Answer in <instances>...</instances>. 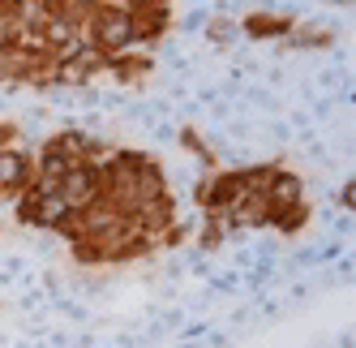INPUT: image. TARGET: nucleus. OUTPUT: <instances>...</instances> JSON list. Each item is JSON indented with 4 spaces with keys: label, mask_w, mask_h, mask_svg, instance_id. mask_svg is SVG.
I'll list each match as a JSON object with an SVG mask.
<instances>
[{
    "label": "nucleus",
    "mask_w": 356,
    "mask_h": 348,
    "mask_svg": "<svg viewBox=\"0 0 356 348\" xmlns=\"http://www.w3.org/2000/svg\"><path fill=\"white\" fill-rule=\"evenodd\" d=\"M309 219H314L309 203H292V207H279V211H270V228H275L279 237H296V232H305V228H309Z\"/></svg>",
    "instance_id": "14"
},
{
    "label": "nucleus",
    "mask_w": 356,
    "mask_h": 348,
    "mask_svg": "<svg viewBox=\"0 0 356 348\" xmlns=\"http://www.w3.org/2000/svg\"><path fill=\"white\" fill-rule=\"evenodd\" d=\"M129 31H134V47L150 52L168 31H172V0H129Z\"/></svg>",
    "instance_id": "4"
},
{
    "label": "nucleus",
    "mask_w": 356,
    "mask_h": 348,
    "mask_svg": "<svg viewBox=\"0 0 356 348\" xmlns=\"http://www.w3.org/2000/svg\"><path fill=\"white\" fill-rule=\"evenodd\" d=\"M104 245V241H99ZM155 254V241L142 237V232H129V237H120V241H108L104 245V267H124V262H142Z\"/></svg>",
    "instance_id": "11"
},
{
    "label": "nucleus",
    "mask_w": 356,
    "mask_h": 348,
    "mask_svg": "<svg viewBox=\"0 0 356 348\" xmlns=\"http://www.w3.org/2000/svg\"><path fill=\"white\" fill-rule=\"evenodd\" d=\"M288 39L296 47H330V43H335V35H330V31H292Z\"/></svg>",
    "instance_id": "19"
},
{
    "label": "nucleus",
    "mask_w": 356,
    "mask_h": 348,
    "mask_svg": "<svg viewBox=\"0 0 356 348\" xmlns=\"http://www.w3.org/2000/svg\"><path fill=\"white\" fill-rule=\"evenodd\" d=\"M236 31H245V39H288L292 31H296V17L292 13H275V9H253V13H245L241 17V26Z\"/></svg>",
    "instance_id": "8"
},
{
    "label": "nucleus",
    "mask_w": 356,
    "mask_h": 348,
    "mask_svg": "<svg viewBox=\"0 0 356 348\" xmlns=\"http://www.w3.org/2000/svg\"><path fill=\"white\" fill-rule=\"evenodd\" d=\"M232 35H236V22L232 17H211L207 22V39L211 43H232Z\"/></svg>",
    "instance_id": "18"
},
{
    "label": "nucleus",
    "mask_w": 356,
    "mask_h": 348,
    "mask_svg": "<svg viewBox=\"0 0 356 348\" xmlns=\"http://www.w3.org/2000/svg\"><path fill=\"white\" fill-rule=\"evenodd\" d=\"M245 193H249V185L241 177V168H215V172H207V177L197 181L193 203L207 211V215H227Z\"/></svg>",
    "instance_id": "3"
},
{
    "label": "nucleus",
    "mask_w": 356,
    "mask_h": 348,
    "mask_svg": "<svg viewBox=\"0 0 356 348\" xmlns=\"http://www.w3.org/2000/svg\"><path fill=\"white\" fill-rule=\"evenodd\" d=\"M56 198L65 207H90L95 198H104V168H99L95 159H82V164H73L65 177H60V189Z\"/></svg>",
    "instance_id": "5"
},
{
    "label": "nucleus",
    "mask_w": 356,
    "mask_h": 348,
    "mask_svg": "<svg viewBox=\"0 0 356 348\" xmlns=\"http://www.w3.org/2000/svg\"><path fill=\"white\" fill-rule=\"evenodd\" d=\"M129 219H134V228H138L142 237L159 241L181 215H176V198H172V193H159V198H146V203H138V207L129 211Z\"/></svg>",
    "instance_id": "7"
},
{
    "label": "nucleus",
    "mask_w": 356,
    "mask_h": 348,
    "mask_svg": "<svg viewBox=\"0 0 356 348\" xmlns=\"http://www.w3.org/2000/svg\"><path fill=\"white\" fill-rule=\"evenodd\" d=\"M262 198H266L275 211H279V207H292V203H305V177H296L292 168L279 164V168L270 172V181H266Z\"/></svg>",
    "instance_id": "10"
},
{
    "label": "nucleus",
    "mask_w": 356,
    "mask_h": 348,
    "mask_svg": "<svg viewBox=\"0 0 356 348\" xmlns=\"http://www.w3.org/2000/svg\"><path fill=\"white\" fill-rule=\"evenodd\" d=\"M142 164H146V151H134V146H112L99 164L104 168V198H112L120 211H134V185Z\"/></svg>",
    "instance_id": "1"
},
{
    "label": "nucleus",
    "mask_w": 356,
    "mask_h": 348,
    "mask_svg": "<svg viewBox=\"0 0 356 348\" xmlns=\"http://www.w3.org/2000/svg\"><path fill=\"white\" fill-rule=\"evenodd\" d=\"M35 185V155L22 146H0V193L17 198Z\"/></svg>",
    "instance_id": "6"
},
{
    "label": "nucleus",
    "mask_w": 356,
    "mask_h": 348,
    "mask_svg": "<svg viewBox=\"0 0 356 348\" xmlns=\"http://www.w3.org/2000/svg\"><path fill=\"white\" fill-rule=\"evenodd\" d=\"M0 203H5V193H0Z\"/></svg>",
    "instance_id": "24"
},
{
    "label": "nucleus",
    "mask_w": 356,
    "mask_h": 348,
    "mask_svg": "<svg viewBox=\"0 0 356 348\" xmlns=\"http://www.w3.org/2000/svg\"><path fill=\"white\" fill-rule=\"evenodd\" d=\"M17 142V125L13 120H0V146H13Z\"/></svg>",
    "instance_id": "22"
},
{
    "label": "nucleus",
    "mask_w": 356,
    "mask_h": 348,
    "mask_svg": "<svg viewBox=\"0 0 356 348\" xmlns=\"http://www.w3.org/2000/svg\"><path fill=\"white\" fill-rule=\"evenodd\" d=\"M159 193H168L163 164H159L155 155H146V164H142V172H138V185H134V207L146 203V198H159Z\"/></svg>",
    "instance_id": "13"
},
{
    "label": "nucleus",
    "mask_w": 356,
    "mask_h": 348,
    "mask_svg": "<svg viewBox=\"0 0 356 348\" xmlns=\"http://www.w3.org/2000/svg\"><path fill=\"white\" fill-rule=\"evenodd\" d=\"M69 258L78 267H104V245L95 237H82V241H69Z\"/></svg>",
    "instance_id": "16"
},
{
    "label": "nucleus",
    "mask_w": 356,
    "mask_h": 348,
    "mask_svg": "<svg viewBox=\"0 0 356 348\" xmlns=\"http://www.w3.org/2000/svg\"><path fill=\"white\" fill-rule=\"evenodd\" d=\"M335 5H352V0H335Z\"/></svg>",
    "instance_id": "23"
},
{
    "label": "nucleus",
    "mask_w": 356,
    "mask_h": 348,
    "mask_svg": "<svg viewBox=\"0 0 356 348\" xmlns=\"http://www.w3.org/2000/svg\"><path fill=\"white\" fill-rule=\"evenodd\" d=\"M108 73H112L116 82H124V86H138V82H146V73H155V56L142 52V47H134V52L112 56L108 61Z\"/></svg>",
    "instance_id": "12"
},
{
    "label": "nucleus",
    "mask_w": 356,
    "mask_h": 348,
    "mask_svg": "<svg viewBox=\"0 0 356 348\" xmlns=\"http://www.w3.org/2000/svg\"><path fill=\"white\" fill-rule=\"evenodd\" d=\"M185 237H189V228H185L181 219H176V223H172V228H168V232H163L155 245H163V250H176V245H185Z\"/></svg>",
    "instance_id": "21"
},
{
    "label": "nucleus",
    "mask_w": 356,
    "mask_h": 348,
    "mask_svg": "<svg viewBox=\"0 0 356 348\" xmlns=\"http://www.w3.org/2000/svg\"><path fill=\"white\" fill-rule=\"evenodd\" d=\"M69 65H73V69H78V73H82V78H86V82H90V78H99V73H108V56H104V52H99V47H90L86 39L78 43V52H73V56H69Z\"/></svg>",
    "instance_id": "15"
},
{
    "label": "nucleus",
    "mask_w": 356,
    "mask_h": 348,
    "mask_svg": "<svg viewBox=\"0 0 356 348\" xmlns=\"http://www.w3.org/2000/svg\"><path fill=\"white\" fill-rule=\"evenodd\" d=\"M82 39L90 47H99L108 61L120 56V52H134V31H129V13L124 9H112V5H95L90 22H86V31Z\"/></svg>",
    "instance_id": "2"
},
{
    "label": "nucleus",
    "mask_w": 356,
    "mask_h": 348,
    "mask_svg": "<svg viewBox=\"0 0 356 348\" xmlns=\"http://www.w3.org/2000/svg\"><path fill=\"white\" fill-rule=\"evenodd\" d=\"M270 211H275V207L266 203L262 193H245L241 203L223 215V223H227V232H241V228H270Z\"/></svg>",
    "instance_id": "9"
},
{
    "label": "nucleus",
    "mask_w": 356,
    "mask_h": 348,
    "mask_svg": "<svg viewBox=\"0 0 356 348\" xmlns=\"http://www.w3.org/2000/svg\"><path fill=\"white\" fill-rule=\"evenodd\" d=\"M227 237V223H223V215H207V228H202V245H207V250H215V245Z\"/></svg>",
    "instance_id": "20"
},
{
    "label": "nucleus",
    "mask_w": 356,
    "mask_h": 348,
    "mask_svg": "<svg viewBox=\"0 0 356 348\" xmlns=\"http://www.w3.org/2000/svg\"><path fill=\"white\" fill-rule=\"evenodd\" d=\"M39 203H43V193H35V189L17 193L13 198V219L26 223V228H39Z\"/></svg>",
    "instance_id": "17"
}]
</instances>
